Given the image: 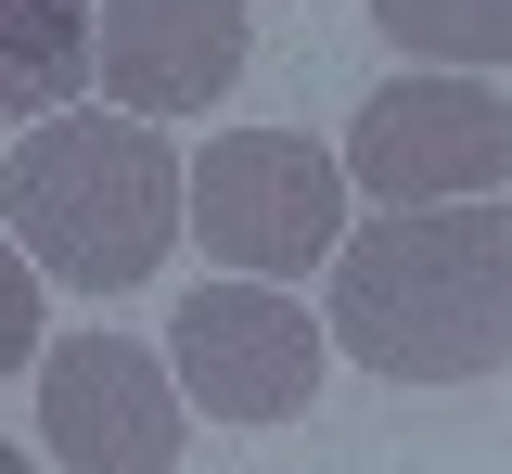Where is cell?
<instances>
[{
    "label": "cell",
    "instance_id": "8",
    "mask_svg": "<svg viewBox=\"0 0 512 474\" xmlns=\"http://www.w3.org/2000/svg\"><path fill=\"white\" fill-rule=\"evenodd\" d=\"M90 103V0H0V129Z\"/></svg>",
    "mask_w": 512,
    "mask_h": 474
},
{
    "label": "cell",
    "instance_id": "11",
    "mask_svg": "<svg viewBox=\"0 0 512 474\" xmlns=\"http://www.w3.org/2000/svg\"><path fill=\"white\" fill-rule=\"evenodd\" d=\"M0 474H39V462H26V449H0Z\"/></svg>",
    "mask_w": 512,
    "mask_h": 474
},
{
    "label": "cell",
    "instance_id": "2",
    "mask_svg": "<svg viewBox=\"0 0 512 474\" xmlns=\"http://www.w3.org/2000/svg\"><path fill=\"white\" fill-rule=\"evenodd\" d=\"M0 205H13V244L77 295H141L180 244V154L154 116L116 103H64L0 154Z\"/></svg>",
    "mask_w": 512,
    "mask_h": 474
},
{
    "label": "cell",
    "instance_id": "1",
    "mask_svg": "<svg viewBox=\"0 0 512 474\" xmlns=\"http://www.w3.org/2000/svg\"><path fill=\"white\" fill-rule=\"evenodd\" d=\"M384 385H474L512 359V205L448 193V205H384L333 244V321Z\"/></svg>",
    "mask_w": 512,
    "mask_h": 474
},
{
    "label": "cell",
    "instance_id": "4",
    "mask_svg": "<svg viewBox=\"0 0 512 474\" xmlns=\"http://www.w3.org/2000/svg\"><path fill=\"white\" fill-rule=\"evenodd\" d=\"M346 180L372 205H448V193H500L512 180V103L487 77H384L359 90V116H346V154H333Z\"/></svg>",
    "mask_w": 512,
    "mask_h": 474
},
{
    "label": "cell",
    "instance_id": "7",
    "mask_svg": "<svg viewBox=\"0 0 512 474\" xmlns=\"http://www.w3.org/2000/svg\"><path fill=\"white\" fill-rule=\"evenodd\" d=\"M256 13L244 0H90V90L116 116H192V103H231L244 77Z\"/></svg>",
    "mask_w": 512,
    "mask_h": 474
},
{
    "label": "cell",
    "instance_id": "6",
    "mask_svg": "<svg viewBox=\"0 0 512 474\" xmlns=\"http://www.w3.org/2000/svg\"><path fill=\"white\" fill-rule=\"evenodd\" d=\"M39 372V436H52L64 474H167L180 462V385L154 372V346L141 334H64L52 359H26Z\"/></svg>",
    "mask_w": 512,
    "mask_h": 474
},
{
    "label": "cell",
    "instance_id": "5",
    "mask_svg": "<svg viewBox=\"0 0 512 474\" xmlns=\"http://www.w3.org/2000/svg\"><path fill=\"white\" fill-rule=\"evenodd\" d=\"M320 359H333V334L282 282H244V270L180 295V321H167V385L192 410H218V423H244V436L256 423H295L320 398Z\"/></svg>",
    "mask_w": 512,
    "mask_h": 474
},
{
    "label": "cell",
    "instance_id": "3",
    "mask_svg": "<svg viewBox=\"0 0 512 474\" xmlns=\"http://www.w3.org/2000/svg\"><path fill=\"white\" fill-rule=\"evenodd\" d=\"M180 231L218 270H256V282L333 270V244H346V167L295 129H218L180 167Z\"/></svg>",
    "mask_w": 512,
    "mask_h": 474
},
{
    "label": "cell",
    "instance_id": "10",
    "mask_svg": "<svg viewBox=\"0 0 512 474\" xmlns=\"http://www.w3.org/2000/svg\"><path fill=\"white\" fill-rule=\"evenodd\" d=\"M26 359H39V257L0 244V372H26Z\"/></svg>",
    "mask_w": 512,
    "mask_h": 474
},
{
    "label": "cell",
    "instance_id": "9",
    "mask_svg": "<svg viewBox=\"0 0 512 474\" xmlns=\"http://www.w3.org/2000/svg\"><path fill=\"white\" fill-rule=\"evenodd\" d=\"M372 26L423 65H512V0H372Z\"/></svg>",
    "mask_w": 512,
    "mask_h": 474
}]
</instances>
